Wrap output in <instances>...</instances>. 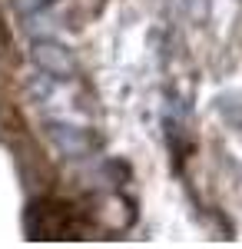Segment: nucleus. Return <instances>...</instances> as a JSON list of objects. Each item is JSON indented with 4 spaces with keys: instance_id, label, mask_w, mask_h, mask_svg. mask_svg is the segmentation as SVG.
I'll return each instance as SVG.
<instances>
[{
    "instance_id": "nucleus-2",
    "label": "nucleus",
    "mask_w": 242,
    "mask_h": 249,
    "mask_svg": "<svg viewBox=\"0 0 242 249\" xmlns=\"http://www.w3.org/2000/svg\"><path fill=\"white\" fill-rule=\"evenodd\" d=\"M47 133H50V140H53L67 156H83L90 150L86 130L76 123L73 116H50V120H47Z\"/></svg>"
},
{
    "instance_id": "nucleus-1",
    "label": "nucleus",
    "mask_w": 242,
    "mask_h": 249,
    "mask_svg": "<svg viewBox=\"0 0 242 249\" xmlns=\"http://www.w3.org/2000/svg\"><path fill=\"white\" fill-rule=\"evenodd\" d=\"M30 57L37 63V70L50 73V77H60V80H73L76 77V57L56 40H34L30 47Z\"/></svg>"
}]
</instances>
